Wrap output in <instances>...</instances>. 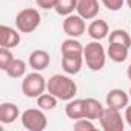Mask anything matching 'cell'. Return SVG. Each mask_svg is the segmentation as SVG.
Masks as SVG:
<instances>
[{
	"label": "cell",
	"mask_w": 131,
	"mask_h": 131,
	"mask_svg": "<svg viewBox=\"0 0 131 131\" xmlns=\"http://www.w3.org/2000/svg\"><path fill=\"white\" fill-rule=\"evenodd\" d=\"M59 0H36V3L42 9H56Z\"/></svg>",
	"instance_id": "cell-26"
},
{
	"label": "cell",
	"mask_w": 131,
	"mask_h": 131,
	"mask_svg": "<svg viewBox=\"0 0 131 131\" xmlns=\"http://www.w3.org/2000/svg\"><path fill=\"white\" fill-rule=\"evenodd\" d=\"M62 26H63V32L65 34H67L68 37H74V39H79L86 31L85 19L80 17L79 14H70V16H67L65 20H63Z\"/></svg>",
	"instance_id": "cell-7"
},
{
	"label": "cell",
	"mask_w": 131,
	"mask_h": 131,
	"mask_svg": "<svg viewBox=\"0 0 131 131\" xmlns=\"http://www.w3.org/2000/svg\"><path fill=\"white\" fill-rule=\"evenodd\" d=\"M57 97L51 93H43L37 97V106L43 111H51L57 106Z\"/></svg>",
	"instance_id": "cell-20"
},
{
	"label": "cell",
	"mask_w": 131,
	"mask_h": 131,
	"mask_svg": "<svg viewBox=\"0 0 131 131\" xmlns=\"http://www.w3.org/2000/svg\"><path fill=\"white\" fill-rule=\"evenodd\" d=\"M88 36L93 40H102L110 36V26L102 19H94L88 26Z\"/></svg>",
	"instance_id": "cell-14"
},
{
	"label": "cell",
	"mask_w": 131,
	"mask_h": 131,
	"mask_svg": "<svg viewBox=\"0 0 131 131\" xmlns=\"http://www.w3.org/2000/svg\"><path fill=\"white\" fill-rule=\"evenodd\" d=\"M99 122L100 128L105 131H123V117L120 114V110L106 106Z\"/></svg>",
	"instance_id": "cell-6"
},
{
	"label": "cell",
	"mask_w": 131,
	"mask_h": 131,
	"mask_svg": "<svg viewBox=\"0 0 131 131\" xmlns=\"http://www.w3.org/2000/svg\"><path fill=\"white\" fill-rule=\"evenodd\" d=\"M25 71H26V63L22 59H14V62L9 65V68L5 73L11 79H20V77L25 76Z\"/></svg>",
	"instance_id": "cell-21"
},
{
	"label": "cell",
	"mask_w": 131,
	"mask_h": 131,
	"mask_svg": "<svg viewBox=\"0 0 131 131\" xmlns=\"http://www.w3.org/2000/svg\"><path fill=\"white\" fill-rule=\"evenodd\" d=\"M20 31L13 29L8 25H2L0 26V46L2 48H9L14 49L16 46H19L20 43Z\"/></svg>",
	"instance_id": "cell-10"
},
{
	"label": "cell",
	"mask_w": 131,
	"mask_h": 131,
	"mask_svg": "<svg viewBox=\"0 0 131 131\" xmlns=\"http://www.w3.org/2000/svg\"><path fill=\"white\" fill-rule=\"evenodd\" d=\"M83 62V56H62V70L70 76L79 74Z\"/></svg>",
	"instance_id": "cell-13"
},
{
	"label": "cell",
	"mask_w": 131,
	"mask_h": 131,
	"mask_svg": "<svg viewBox=\"0 0 131 131\" xmlns=\"http://www.w3.org/2000/svg\"><path fill=\"white\" fill-rule=\"evenodd\" d=\"M83 102H85V117L91 120H99L105 111V106L97 99H93V97L83 99Z\"/></svg>",
	"instance_id": "cell-15"
},
{
	"label": "cell",
	"mask_w": 131,
	"mask_h": 131,
	"mask_svg": "<svg viewBox=\"0 0 131 131\" xmlns=\"http://www.w3.org/2000/svg\"><path fill=\"white\" fill-rule=\"evenodd\" d=\"M106 51L99 40L90 42L83 49V60L91 71H100L106 62Z\"/></svg>",
	"instance_id": "cell-2"
},
{
	"label": "cell",
	"mask_w": 131,
	"mask_h": 131,
	"mask_svg": "<svg viewBox=\"0 0 131 131\" xmlns=\"http://www.w3.org/2000/svg\"><path fill=\"white\" fill-rule=\"evenodd\" d=\"M128 94H129V99H131V86H129V91H128Z\"/></svg>",
	"instance_id": "cell-30"
},
{
	"label": "cell",
	"mask_w": 131,
	"mask_h": 131,
	"mask_svg": "<svg viewBox=\"0 0 131 131\" xmlns=\"http://www.w3.org/2000/svg\"><path fill=\"white\" fill-rule=\"evenodd\" d=\"M76 11L85 20H94L99 16V0H76Z\"/></svg>",
	"instance_id": "cell-8"
},
{
	"label": "cell",
	"mask_w": 131,
	"mask_h": 131,
	"mask_svg": "<svg viewBox=\"0 0 131 131\" xmlns=\"http://www.w3.org/2000/svg\"><path fill=\"white\" fill-rule=\"evenodd\" d=\"M46 79L40 74V71H34L25 76L22 82V91L29 99H37L40 94L46 91Z\"/></svg>",
	"instance_id": "cell-4"
},
{
	"label": "cell",
	"mask_w": 131,
	"mask_h": 131,
	"mask_svg": "<svg viewBox=\"0 0 131 131\" xmlns=\"http://www.w3.org/2000/svg\"><path fill=\"white\" fill-rule=\"evenodd\" d=\"M65 114L73 120L85 117V102H83V99H71V100H68L67 106H65Z\"/></svg>",
	"instance_id": "cell-16"
},
{
	"label": "cell",
	"mask_w": 131,
	"mask_h": 131,
	"mask_svg": "<svg viewBox=\"0 0 131 131\" xmlns=\"http://www.w3.org/2000/svg\"><path fill=\"white\" fill-rule=\"evenodd\" d=\"M22 125L28 131H43L48 125V119L40 108H29L25 110L20 116Z\"/></svg>",
	"instance_id": "cell-5"
},
{
	"label": "cell",
	"mask_w": 131,
	"mask_h": 131,
	"mask_svg": "<svg viewBox=\"0 0 131 131\" xmlns=\"http://www.w3.org/2000/svg\"><path fill=\"white\" fill-rule=\"evenodd\" d=\"M74 129L76 131H91V129H96V125L93 123L91 119L82 117V119H77L74 122Z\"/></svg>",
	"instance_id": "cell-24"
},
{
	"label": "cell",
	"mask_w": 131,
	"mask_h": 131,
	"mask_svg": "<svg viewBox=\"0 0 131 131\" xmlns=\"http://www.w3.org/2000/svg\"><path fill=\"white\" fill-rule=\"evenodd\" d=\"M49 62H51V57H49V54L45 49H34L29 54V59H28L29 67L34 71H43V70H46L49 67Z\"/></svg>",
	"instance_id": "cell-11"
},
{
	"label": "cell",
	"mask_w": 131,
	"mask_h": 131,
	"mask_svg": "<svg viewBox=\"0 0 131 131\" xmlns=\"http://www.w3.org/2000/svg\"><path fill=\"white\" fill-rule=\"evenodd\" d=\"M108 42L110 43H120V45H125V46H131V36L125 31V29H113L108 36Z\"/></svg>",
	"instance_id": "cell-19"
},
{
	"label": "cell",
	"mask_w": 131,
	"mask_h": 131,
	"mask_svg": "<svg viewBox=\"0 0 131 131\" xmlns=\"http://www.w3.org/2000/svg\"><path fill=\"white\" fill-rule=\"evenodd\" d=\"M20 110L16 103L13 102H3L0 105V122L5 123V125H9V123H14L19 117H20Z\"/></svg>",
	"instance_id": "cell-12"
},
{
	"label": "cell",
	"mask_w": 131,
	"mask_h": 131,
	"mask_svg": "<svg viewBox=\"0 0 131 131\" xmlns=\"http://www.w3.org/2000/svg\"><path fill=\"white\" fill-rule=\"evenodd\" d=\"M128 52H129V48L120 43H110L106 49V56L116 63H123L128 59Z\"/></svg>",
	"instance_id": "cell-18"
},
{
	"label": "cell",
	"mask_w": 131,
	"mask_h": 131,
	"mask_svg": "<svg viewBox=\"0 0 131 131\" xmlns=\"http://www.w3.org/2000/svg\"><path fill=\"white\" fill-rule=\"evenodd\" d=\"M46 91L54 94L59 100H71L74 99L77 93V85L76 82L63 74H54L48 79L46 82Z\"/></svg>",
	"instance_id": "cell-1"
},
{
	"label": "cell",
	"mask_w": 131,
	"mask_h": 131,
	"mask_svg": "<svg viewBox=\"0 0 131 131\" xmlns=\"http://www.w3.org/2000/svg\"><path fill=\"white\" fill-rule=\"evenodd\" d=\"M126 76H128V79H129V82H131V65H129L128 70H126Z\"/></svg>",
	"instance_id": "cell-28"
},
{
	"label": "cell",
	"mask_w": 131,
	"mask_h": 131,
	"mask_svg": "<svg viewBox=\"0 0 131 131\" xmlns=\"http://www.w3.org/2000/svg\"><path fill=\"white\" fill-rule=\"evenodd\" d=\"M125 2H126V5H128V8L131 9V0H125Z\"/></svg>",
	"instance_id": "cell-29"
},
{
	"label": "cell",
	"mask_w": 131,
	"mask_h": 131,
	"mask_svg": "<svg viewBox=\"0 0 131 131\" xmlns=\"http://www.w3.org/2000/svg\"><path fill=\"white\" fill-rule=\"evenodd\" d=\"M40 22H42V16L36 8H25L19 11L16 16V28L23 34H29L36 31L40 26Z\"/></svg>",
	"instance_id": "cell-3"
},
{
	"label": "cell",
	"mask_w": 131,
	"mask_h": 131,
	"mask_svg": "<svg viewBox=\"0 0 131 131\" xmlns=\"http://www.w3.org/2000/svg\"><path fill=\"white\" fill-rule=\"evenodd\" d=\"M83 49H85V46L74 37H68L60 45L62 56H83Z\"/></svg>",
	"instance_id": "cell-17"
},
{
	"label": "cell",
	"mask_w": 131,
	"mask_h": 131,
	"mask_svg": "<svg viewBox=\"0 0 131 131\" xmlns=\"http://www.w3.org/2000/svg\"><path fill=\"white\" fill-rule=\"evenodd\" d=\"M102 2V5L108 9V11H119V9H122V6H123V2L125 0H100Z\"/></svg>",
	"instance_id": "cell-25"
},
{
	"label": "cell",
	"mask_w": 131,
	"mask_h": 131,
	"mask_svg": "<svg viewBox=\"0 0 131 131\" xmlns=\"http://www.w3.org/2000/svg\"><path fill=\"white\" fill-rule=\"evenodd\" d=\"M76 11V0H59L57 6H56V13L59 16H70Z\"/></svg>",
	"instance_id": "cell-22"
},
{
	"label": "cell",
	"mask_w": 131,
	"mask_h": 131,
	"mask_svg": "<svg viewBox=\"0 0 131 131\" xmlns=\"http://www.w3.org/2000/svg\"><path fill=\"white\" fill-rule=\"evenodd\" d=\"M14 62V56L9 48H0V68L6 71L9 68V65Z\"/></svg>",
	"instance_id": "cell-23"
},
{
	"label": "cell",
	"mask_w": 131,
	"mask_h": 131,
	"mask_svg": "<svg viewBox=\"0 0 131 131\" xmlns=\"http://www.w3.org/2000/svg\"><path fill=\"white\" fill-rule=\"evenodd\" d=\"M106 106H111V108H116V110H123L128 106V102H129V94L120 88H114V90H110L108 94H106Z\"/></svg>",
	"instance_id": "cell-9"
},
{
	"label": "cell",
	"mask_w": 131,
	"mask_h": 131,
	"mask_svg": "<svg viewBox=\"0 0 131 131\" xmlns=\"http://www.w3.org/2000/svg\"><path fill=\"white\" fill-rule=\"evenodd\" d=\"M125 120H126V123L131 126V105H128V106L125 108Z\"/></svg>",
	"instance_id": "cell-27"
}]
</instances>
